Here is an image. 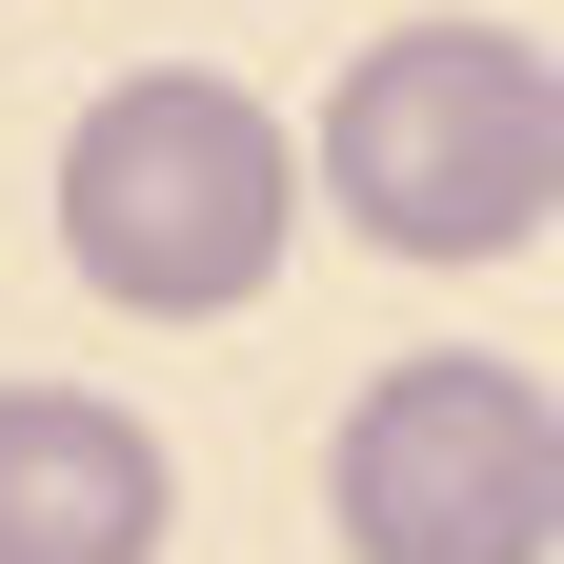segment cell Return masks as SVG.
Returning <instances> with one entry per match:
<instances>
[{"instance_id": "cell-1", "label": "cell", "mask_w": 564, "mask_h": 564, "mask_svg": "<svg viewBox=\"0 0 564 564\" xmlns=\"http://www.w3.org/2000/svg\"><path fill=\"white\" fill-rule=\"evenodd\" d=\"M303 242V121L223 61H141L61 121V262L121 323H223Z\"/></svg>"}, {"instance_id": "cell-2", "label": "cell", "mask_w": 564, "mask_h": 564, "mask_svg": "<svg viewBox=\"0 0 564 564\" xmlns=\"http://www.w3.org/2000/svg\"><path fill=\"white\" fill-rule=\"evenodd\" d=\"M323 202L383 262H524L564 223V61L524 21H403L323 82Z\"/></svg>"}, {"instance_id": "cell-3", "label": "cell", "mask_w": 564, "mask_h": 564, "mask_svg": "<svg viewBox=\"0 0 564 564\" xmlns=\"http://www.w3.org/2000/svg\"><path fill=\"white\" fill-rule=\"evenodd\" d=\"M343 544L364 564H564V403L484 343H423L343 403Z\"/></svg>"}, {"instance_id": "cell-4", "label": "cell", "mask_w": 564, "mask_h": 564, "mask_svg": "<svg viewBox=\"0 0 564 564\" xmlns=\"http://www.w3.org/2000/svg\"><path fill=\"white\" fill-rule=\"evenodd\" d=\"M182 464L101 383H0V564H162Z\"/></svg>"}]
</instances>
